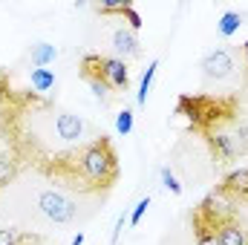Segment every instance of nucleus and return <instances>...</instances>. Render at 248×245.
I'll return each mask as SVG.
<instances>
[{
    "mask_svg": "<svg viewBox=\"0 0 248 245\" xmlns=\"http://www.w3.org/2000/svg\"><path fill=\"white\" fill-rule=\"evenodd\" d=\"M205 136H208V144H211V150H214L217 162H231V159L237 156L234 138H228L225 133H214V130H208Z\"/></svg>",
    "mask_w": 248,
    "mask_h": 245,
    "instance_id": "9",
    "label": "nucleus"
},
{
    "mask_svg": "<svg viewBox=\"0 0 248 245\" xmlns=\"http://www.w3.org/2000/svg\"><path fill=\"white\" fill-rule=\"evenodd\" d=\"M113 49H116V55L122 61H127V58H141V44H139L136 32H130L124 26L113 32Z\"/></svg>",
    "mask_w": 248,
    "mask_h": 245,
    "instance_id": "8",
    "label": "nucleus"
},
{
    "mask_svg": "<svg viewBox=\"0 0 248 245\" xmlns=\"http://www.w3.org/2000/svg\"><path fill=\"white\" fill-rule=\"evenodd\" d=\"M133 122H136V113H133L130 107H124L122 113L116 116V130H119V136H130V133H133Z\"/></svg>",
    "mask_w": 248,
    "mask_h": 245,
    "instance_id": "16",
    "label": "nucleus"
},
{
    "mask_svg": "<svg viewBox=\"0 0 248 245\" xmlns=\"http://www.w3.org/2000/svg\"><path fill=\"white\" fill-rule=\"evenodd\" d=\"M81 75H84V81L90 84L93 95L107 107V104L113 101V90H110V84L104 81V72H101V55H95V52L84 55V58H81Z\"/></svg>",
    "mask_w": 248,
    "mask_h": 245,
    "instance_id": "3",
    "label": "nucleus"
},
{
    "mask_svg": "<svg viewBox=\"0 0 248 245\" xmlns=\"http://www.w3.org/2000/svg\"><path fill=\"white\" fill-rule=\"evenodd\" d=\"M55 130H58V136H61L66 144H72V141H81V138L90 133V124L84 122L81 116L58 113V116H55Z\"/></svg>",
    "mask_w": 248,
    "mask_h": 245,
    "instance_id": "6",
    "label": "nucleus"
},
{
    "mask_svg": "<svg viewBox=\"0 0 248 245\" xmlns=\"http://www.w3.org/2000/svg\"><path fill=\"white\" fill-rule=\"evenodd\" d=\"M55 58H58V49H55L52 44H38V46L32 49V66H35V69H46Z\"/></svg>",
    "mask_w": 248,
    "mask_h": 245,
    "instance_id": "13",
    "label": "nucleus"
},
{
    "mask_svg": "<svg viewBox=\"0 0 248 245\" xmlns=\"http://www.w3.org/2000/svg\"><path fill=\"white\" fill-rule=\"evenodd\" d=\"M38 208H41V214H44L49 222H55V225L72 222L75 214H78V205H75L69 196L58 193V190H44V193L38 196Z\"/></svg>",
    "mask_w": 248,
    "mask_h": 245,
    "instance_id": "2",
    "label": "nucleus"
},
{
    "mask_svg": "<svg viewBox=\"0 0 248 245\" xmlns=\"http://www.w3.org/2000/svg\"><path fill=\"white\" fill-rule=\"evenodd\" d=\"M243 20H246V15H243V12H225V15L219 17V23H217V32H219L222 38H231V35H237V32H240Z\"/></svg>",
    "mask_w": 248,
    "mask_h": 245,
    "instance_id": "12",
    "label": "nucleus"
},
{
    "mask_svg": "<svg viewBox=\"0 0 248 245\" xmlns=\"http://www.w3.org/2000/svg\"><path fill=\"white\" fill-rule=\"evenodd\" d=\"M84 240H87L84 234H75V237H72V243H69V245H84Z\"/></svg>",
    "mask_w": 248,
    "mask_h": 245,
    "instance_id": "22",
    "label": "nucleus"
},
{
    "mask_svg": "<svg viewBox=\"0 0 248 245\" xmlns=\"http://www.w3.org/2000/svg\"><path fill=\"white\" fill-rule=\"evenodd\" d=\"M63 165H69L63 179L78 182V176H81L84 184H90L93 190H110L122 176L119 153H116V147L107 136L90 138L78 153H72V162H63Z\"/></svg>",
    "mask_w": 248,
    "mask_h": 245,
    "instance_id": "1",
    "label": "nucleus"
},
{
    "mask_svg": "<svg viewBox=\"0 0 248 245\" xmlns=\"http://www.w3.org/2000/svg\"><path fill=\"white\" fill-rule=\"evenodd\" d=\"M159 176H162V184H165L173 196H182V182L173 176V170H170V168H162V170H159Z\"/></svg>",
    "mask_w": 248,
    "mask_h": 245,
    "instance_id": "19",
    "label": "nucleus"
},
{
    "mask_svg": "<svg viewBox=\"0 0 248 245\" xmlns=\"http://www.w3.org/2000/svg\"><path fill=\"white\" fill-rule=\"evenodd\" d=\"M32 87H35V92H49V90H55V72L52 69H32Z\"/></svg>",
    "mask_w": 248,
    "mask_h": 245,
    "instance_id": "14",
    "label": "nucleus"
},
{
    "mask_svg": "<svg viewBox=\"0 0 248 245\" xmlns=\"http://www.w3.org/2000/svg\"><path fill=\"white\" fill-rule=\"evenodd\" d=\"M243 49H246V58H248V41H246V46H243Z\"/></svg>",
    "mask_w": 248,
    "mask_h": 245,
    "instance_id": "23",
    "label": "nucleus"
},
{
    "mask_svg": "<svg viewBox=\"0 0 248 245\" xmlns=\"http://www.w3.org/2000/svg\"><path fill=\"white\" fill-rule=\"evenodd\" d=\"M222 190H225V193H234V196H240V199H248V168L231 170V173L222 179Z\"/></svg>",
    "mask_w": 248,
    "mask_h": 245,
    "instance_id": "10",
    "label": "nucleus"
},
{
    "mask_svg": "<svg viewBox=\"0 0 248 245\" xmlns=\"http://www.w3.org/2000/svg\"><path fill=\"white\" fill-rule=\"evenodd\" d=\"M147 208H150V196H144V199L136 202V208H133V214H130V225H133V228L141 222V216L147 214Z\"/></svg>",
    "mask_w": 248,
    "mask_h": 245,
    "instance_id": "20",
    "label": "nucleus"
},
{
    "mask_svg": "<svg viewBox=\"0 0 248 245\" xmlns=\"http://www.w3.org/2000/svg\"><path fill=\"white\" fill-rule=\"evenodd\" d=\"M0 245H38V237L20 234L15 228H0Z\"/></svg>",
    "mask_w": 248,
    "mask_h": 245,
    "instance_id": "15",
    "label": "nucleus"
},
{
    "mask_svg": "<svg viewBox=\"0 0 248 245\" xmlns=\"http://www.w3.org/2000/svg\"><path fill=\"white\" fill-rule=\"evenodd\" d=\"M124 216H127V214H119V219H116V228H113V237H110V245H119V240H122V231H124Z\"/></svg>",
    "mask_w": 248,
    "mask_h": 245,
    "instance_id": "21",
    "label": "nucleus"
},
{
    "mask_svg": "<svg viewBox=\"0 0 248 245\" xmlns=\"http://www.w3.org/2000/svg\"><path fill=\"white\" fill-rule=\"evenodd\" d=\"M217 243L219 245H248V234L237 219L219 216L217 219Z\"/></svg>",
    "mask_w": 248,
    "mask_h": 245,
    "instance_id": "7",
    "label": "nucleus"
},
{
    "mask_svg": "<svg viewBox=\"0 0 248 245\" xmlns=\"http://www.w3.org/2000/svg\"><path fill=\"white\" fill-rule=\"evenodd\" d=\"M15 173H17V162H12V159H6V156H0V187H6V184L15 179Z\"/></svg>",
    "mask_w": 248,
    "mask_h": 245,
    "instance_id": "18",
    "label": "nucleus"
},
{
    "mask_svg": "<svg viewBox=\"0 0 248 245\" xmlns=\"http://www.w3.org/2000/svg\"><path fill=\"white\" fill-rule=\"evenodd\" d=\"M234 58L228 55V49H214L202 58V75L211 78V81H225L234 75Z\"/></svg>",
    "mask_w": 248,
    "mask_h": 245,
    "instance_id": "4",
    "label": "nucleus"
},
{
    "mask_svg": "<svg viewBox=\"0 0 248 245\" xmlns=\"http://www.w3.org/2000/svg\"><path fill=\"white\" fill-rule=\"evenodd\" d=\"M122 17L127 20V29H130V32H139V29L144 26V23H141V15L133 9V3H124L122 6Z\"/></svg>",
    "mask_w": 248,
    "mask_h": 245,
    "instance_id": "17",
    "label": "nucleus"
},
{
    "mask_svg": "<svg viewBox=\"0 0 248 245\" xmlns=\"http://www.w3.org/2000/svg\"><path fill=\"white\" fill-rule=\"evenodd\" d=\"M101 72H104V81L110 84V90H127L130 87V69H127V61H122V58L101 55Z\"/></svg>",
    "mask_w": 248,
    "mask_h": 245,
    "instance_id": "5",
    "label": "nucleus"
},
{
    "mask_svg": "<svg viewBox=\"0 0 248 245\" xmlns=\"http://www.w3.org/2000/svg\"><path fill=\"white\" fill-rule=\"evenodd\" d=\"M156 69H159V58H153V61L147 63V69L141 72V81H139V92H136V104H139V107H144V104H147V92H150V87H153Z\"/></svg>",
    "mask_w": 248,
    "mask_h": 245,
    "instance_id": "11",
    "label": "nucleus"
}]
</instances>
